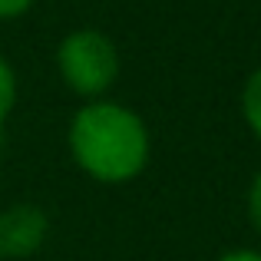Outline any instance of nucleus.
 Masks as SVG:
<instances>
[{
	"instance_id": "f257e3e1",
	"label": "nucleus",
	"mask_w": 261,
	"mask_h": 261,
	"mask_svg": "<svg viewBox=\"0 0 261 261\" xmlns=\"http://www.w3.org/2000/svg\"><path fill=\"white\" fill-rule=\"evenodd\" d=\"M70 152L89 178L122 185L146 172L152 136L136 109L113 99H89L70 119Z\"/></svg>"
},
{
	"instance_id": "f03ea898",
	"label": "nucleus",
	"mask_w": 261,
	"mask_h": 261,
	"mask_svg": "<svg viewBox=\"0 0 261 261\" xmlns=\"http://www.w3.org/2000/svg\"><path fill=\"white\" fill-rule=\"evenodd\" d=\"M57 70L66 89L83 99H102L119 80V50L96 27L66 33L57 46Z\"/></svg>"
},
{
	"instance_id": "7ed1b4c3",
	"label": "nucleus",
	"mask_w": 261,
	"mask_h": 261,
	"mask_svg": "<svg viewBox=\"0 0 261 261\" xmlns=\"http://www.w3.org/2000/svg\"><path fill=\"white\" fill-rule=\"evenodd\" d=\"M50 218L33 202H13L0 208V258H30L43 248Z\"/></svg>"
},
{
	"instance_id": "20e7f679",
	"label": "nucleus",
	"mask_w": 261,
	"mask_h": 261,
	"mask_svg": "<svg viewBox=\"0 0 261 261\" xmlns=\"http://www.w3.org/2000/svg\"><path fill=\"white\" fill-rule=\"evenodd\" d=\"M242 116H245V126L261 139V66L242 86Z\"/></svg>"
},
{
	"instance_id": "39448f33",
	"label": "nucleus",
	"mask_w": 261,
	"mask_h": 261,
	"mask_svg": "<svg viewBox=\"0 0 261 261\" xmlns=\"http://www.w3.org/2000/svg\"><path fill=\"white\" fill-rule=\"evenodd\" d=\"M13 106H17V73H13L10 60L0 53V129L7 126Z\"/></svg>"
},
{
	"instance_id": "423d86ee",
	"label": "nucleus",
	"mask_w": 261,
	"mask_h": 261,
	"mask_svg": "<svg viewBox=\"0 0 261 261\" xmlns=\"http://www.w3.org/2000/svg\"><path fill=\"white\" fill-rule=\"evenodd\" d=\"M245 212H248L251 228L261 235V169L255 172V178H251V185H248V195H245Z\"/></svg>"
},
{
	"instance_id": "0eeeda50",
	"label": "nucleus",
	"mask_w": 261,
	"mask_h": 261,
	"mask_svg": "<svg viewBox=\"0 0 261 261\" xmlns=\"http://www.w3.org/2000/svg\"><path fill=\"white\" fill-rule=\"evenodd\" d=\"M33 7V0H0V20H17Z\"/></svg>"
},
{
	"instance_id": "6e6552de",
	"label": "nucleus",
	"mask_w": 261,
	"mask_h": 261,
	"mask_svg": "<svg viewBox=\"0 0 261 261\" xmlns=\"http://www.w3.org/2000/svg\"><path fill=\"white\" fill-rule=\"evenodd\" d=\"M215 261H261V251L258 248H231L225 255H218Z\"/></svg>"
}]
</instances>
